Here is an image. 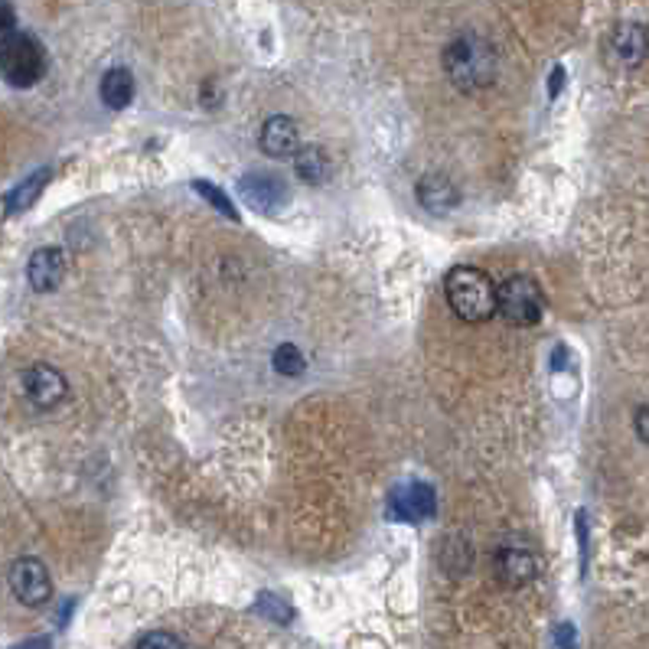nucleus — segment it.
<instances>
[{"instance_id": "nucleus-23", "label": "nucleus", "mask_w": 649, "mask_h": 649, "mask_svg": "<svg viewBox=\"0 0 649 649\" xmlns=\"http://www.w3.org/2000/svg\"><path fill=\"white\" fill-rule=\"evenodd\" d=\"M562 362H564V346H558V350H555V356H552V366H555V369H562Z\"/></svg>"}, {"instance_id": "nucleus-16", "label": "nucleus", "mask_w": 649, "mask_h": 649, "mask_svg": "<svg viewBox=\"0 0 649 649\" xmlns=\"http://www.w3.org/2000/svg\"><path fill=\"white\" fill-rule=\"evenodd\" d=\"M294 170H298L300 180L307 183H323L330 177V157L323 147L310 144V147L298 150V160H294Z\"/></svg>"}, {"instance_id": "nucleus-20", "label": "nucleus", "mask_w": 649, "mask_h": 649, "mask_svg": "<svg viewBox=\"0 0 649 649\" xmlns=\"http://www.w3.org/2000/svg\"><path fill=\"white\" fill-rule=\"evenodd\" d=\"M137 646L147 649V646H183L180 636H164V634H150L144 640H137Z\"/></svg>"}, {"instance_id": "nucleus-13", "label": "nucleus", "mask_w": 649, "mask_h": 649, "mask_svg": "<svg viewBox=\"0 0 649 649\" xmlns=\"http://www.w3.org/2000/svg\"><path fill=\"white\" fill-rule=\"evenodd\" d=\"M418 203L424 206L428 212H447L454 209L457 203H461V193H457V187L447 177H441V173H428V177H421L418 180Z\"/></svg>"}, {"instance_id": "nucleus-6", "label": "nucleus", "mask_w": 649, "mask_h": 649, "mask_svg": "<svg viewBox=\"0 0 649 649\" xmlns=\"http://www.w3.org/2000/svg\"><path fill=\"white\" fill-rule=\"evenodd\" d=\"M438 512V500H434V490L428 483H411L395 486L389 496V519H399V522H428Z\"/></svg>"}, {"instance_id": "nucleus-3", "label": "nucleus", "mask_w": 649, "mask_h": 649, "mask_svg": "<svg viewBox=\"0 0 649 649\" xmlns=\"http://www.w3.org/2000/svg\"><path fill=\"white\" fill-rule=\"evenodd\" d=\"M0 69L14 88L36 86L46 72V53L30 33L4 30V49H0Z\"/></svg>"}, {"instance_id": "nucleus-22", "label": "nucleus", "mask_w": 649, "mask_h": 649, "mask_svg": "<svg viewBox=\"0 0 649 649\" xmlns=\"http://www.w3.org/2000/svg\"><path fill=\"white\" fill-rule=\"evenodd\" d=\"M562 76H564L562 69L552 72V95H558V88H562Z\"/></svg>"}, {"instance_id": "nucleus-15", "label": "nucleus", "mask_w": 649, "mask_h": 649, "mask_svg": "<svg viewBox=\"0 0 649 649\" xmlns=\"http://www.w3.org/2000/svg\"><path fill=\"white\" fill-rule=\"evenodd\" d=\"M46 183H49V170H36L33 177H26L24 183H16V187L7 193V199H4V212H7V216H16V212L30 209V206L39 199V193H43Z\"/></svg>"}, {"instance_id": "nucleus-10", "label": "nucleus", "mask_w": 649, "mask_h": 649, "mask_svg": "<svg viewBox=\"0 0 649 649\" xmlns=\"http://www.w3.org/2000/svg\"><path fill=\"white\" fill-rule=\"evenodd\" d=\"M259 144L268 157H298L300 150V131L288 115H274L261 125Z\"/></svg>"}, {"instance_id": "nucleus-8", "label": "nucleus", "mask_w": 649, "mask_h": 649, "mask_svg": "<svg viewBox=\"0 0 649 649\" xmlns=\"http://www.w3.org/2000/svg\"><path fill=\"white\" fill-rule=\"evenodd\" d=\"M238 193H242V199L251 206V209L268 212V216L281 209V203L288 199L284 180H278L274 173H265V170L245 173L242 180H238Z\"/></svg>"}, {"instance_id": "nucleus-1", "label": "nucleus", "mask_w": 649, "mask_h": 649, "mask_svg": "<svg viewBox=\"0 0 649 649\" xmlns=\"http://www.w3.org/2000/svg\"><path fill=\"white\" fill-rule=\"evenodd\" d=\"M496 49L480 33H461L444 49V72L454 88L473 95L496 82Z\"/></svg>"}, {"instance_id": "nucleus-12", "label": "nucleus", "mask_w": 649, "mask_h": 649, "mask_svg": "<svg viewBox=\"0 0 649 649\" xmlns=\"http://www.w3.org/2000/svg\"><path fill=\"white\" fill-rule=\"evenodd\" d=\"M496 574H500L502 584L509 587L529 584V581L539 574V562H535V555L525 552V548H502L500 555H496Z\"/></svg>"}, {"instance_id": "nucleus-5", "label": "nucleus", "mask_w": 649, "mask_h": 649, "mask_svg": "<svg viewBox=\"0 0 649 649\" xmlns=\"http://www.w3.org/2000/svg\"><path fill=\"white\" fill-rule=\"evenodd\" d=\"M10 591L20 603L26 607H43V603L53 597V584H49V572L46 564L39 562V558H16L10 564Z\"/></svg>"}, {"instance_id": "nucleus-19", "label": "nucleus", "mask_w": 649, "mask_h": 649, "mask_svg": "<svg viewBox=\"0 0 649 649\" xmlns=\"http://www.w3.org/2000/svg\"><path fill=\"white\" fill-rule=\"evenodd\" d=\"M255 611L265 614V617H271L274 624H290V620H294V611H290V607L281 601V597H274V594H259V603H255Z\"/></svg>"}, {"instance_id": "nucleus-17", "label": "nucleus", "mask_w": 649, "mask_h": 649, "mask_svg": "<svg viewBox=\"0 0 649 649\" xmlns=\"http://www.w3.org/2000/svg\"><path fill=\"white\" fill-rule=\"evenodd\" d=\"M274 369L284 372V376H300V372L307 369L304 352H300L294 343H281L278 350H274Z\"/></svg>"}, {"instance_id": "nucleus-11", "label": "nucleus", "mask_w": 649, "mask_h": 649, "mask_svg": "<svg viewBox=\"0 0 649 649\" xmlns=\"http://www.w3.org/2000/svg\"><path fill=\"white\" fill-rule=\"evenodd\" d=\"M26 278H30L33 290H56L66 278V255L59 248H36L26 265Z\"/></svg>"}, {"instance_id": "nucleus-7", "label": "nucleus", "mask_w": 649, "mask_h": 649, "mask_svg": "<svg viewBox=\"0 0 649 649\" xmlns=\"http://www.w3.org/2000/svg\"><path fill=\"white\" fill-rule=\"evenodd\" d=\"M20 382H24L26 399H30L36 408H43V411H49V408H56V405H63L66 395H69V385H66L63 372H59V369H53V366H30V369H24Z\"/></svg>"}, {"instance_id": "nucleus-2", "label": "nucleus", "mask_w": 649, "mask_h": 649, "mask_svg": "<svg viewBox=\"0 0 649 649\" xmlns=\"http://www.w3.org/2000/svg\"><path fill=\"white\" fill-rule=\"evenodd\" d=\"M444 294L451 310L467 323H483L500 313V284H493V278L480 268H451L444 278Z\"/></svg>"}, {"instance_id": "nucleus-18", "label": "nucleus", "mask_w": 649, "mask_h": 649, "mask_svg": "<svg viewBox=\"0 0 649 649\" xmlns=\"http://www.w3.org/2000/svg\"><path fill=\"white\" fill-rule=\"evenodd\" d=\"M193 189H196V193H199V196H203L206 203H209L216 212H222V216H228V219H238V212H235L232 199H228V196L222 193V189L216 187V183H209V180H196V183H193Z\"/></svg>"}, {"instance_id": "nucleus-9", "label": "nucleus", "mask_w": 649, "mask_h": 649, "mask_svg": "<svg viewBox=\"0 0 649 649\" xmlns=\"http://www.w3.org/2000/svg\"><path fill=\"white\" fill-rule=\"evenodd\" d=\"M649 53V33L640 24H617L607 36V56L614 66L634 69L646 59Z\"/></svg>"}, {"instance_id": "nucleus-14", "label": "nucleus", "mask_w": 649, "mask_h": 649, "mask_svg": "<svg viewBox=\"0 0 649 649\" xmlns=\"http://www.w3.org/2000/svg\"><path fill=\"white\" fill-rule=\"evenodd\" d=\"M102 102L105 108H127L134 98V76L127 69H108L102 76Z\"/></svg>"}, {"instance_id": "nucleus-21", "label": "nucleus", "mask_w": 649, "mask_h": 649, "mask_svg": "<svg viewBox=\"0 0 649 649\" xmlns=\"http://www.w3.org/2000/svg\"><path fill=\"white\" fill-rule=\"evenodd\" d=\"M636 434H640V441H646L649 444V408H640V411H636Z\"/></svg>"}, {"instance_id": "nucleus-4", "label": "nucleus", "mask_w": 649, "mask_h": 649, "mask_svg": "<svg viewBox=\"0 0 649 649\" xmlns=\"http://www.w3.org/2000/svg\"><path fill=\"white\" fill-rule=\"evenodd\" d=\"M500 313L516 327H535L545 313L542 284L529 274H512L500 284Z\"/></svg>"}]
</instances>
